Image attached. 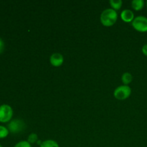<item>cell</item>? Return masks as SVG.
<instances>
[{
	"instance_id": "6da1fadb",
	"label": "cell",
	"mask_w": 147,
	"mask_h": 147,
	"mask_svg": "<svg viewBox=\"0 0 147 147\" xmlns=\"http://www.w3.org/2000/svg\"><path fill=\"white\" fill-rule=\"evenodd\" d=\"M118 14L113 9H106L100 14V22L105 27L113 26L116 22Z\"/></svg>"
},
{
	"instance_id": "7a4b0ae2",
	"label": "cell",
	"mask_w": 147,
	"mask_h": 147,
	"mask_svg": "<svg viewBox=\"0 0 147 147\" xmlns=\"http://www.w3.org/2000/svg\"><path fill=\"white\" fill-rule=\"evenodd\" d=\"M131 24L136 31L140 32H147V17L144 16H138L135 17Z\"/></svg>"
},
{
	"instance_id": "3957f363",
	"label": "cell",
	"mask_w": 147,
	"mask_h": 147,
	"mask_svg": "<svg viewBox=\"0 0 147 147\" xmlns=\"http://www.w3.org/2000/svg\"><path fill=\"white\" fill-rule=\"evenodd\" d=\"M131 94V88L129 86H119L114 90V97L118 100H125L127 99Z\"/></svg>"
},
{
	"instance_id": "277c9868",
	"label": "cell",
	"mask_w": 147,
	"mask_h": 147,
	"mask_svg": "<svg viewBox=\"0 0 147 147\" xmlns=\"http://www.w3.org/2000/svg\"><path fill=\"white\" fill-rule=\"evenodd\" d=\"M13 115V111L11 106L4 104L0 106V121L5 122L11 120Z\"/></svg>"
},
{
	"instance_id": "5b68a950",
	"label": "cell",
	"mask_w": 147,
	"mask_h": 147,
	"mask_svg": "<svg viewBox=\"0 0 147 147\" xmlns=\"http://www.w3.org/2000/svg\"><path fill=\"white\" fill-rule=\"evenodd\" d=\"M25 128L24 121L20 119H14L8 124V129L9 131L13 134H17L23 131Z\"/></svg>"
},
{
	"instance_id": "8992f818",
	"label": "cell",
	"mask_w": 147,
	"mask_h": 147,
	"mask_svg": "<svg viewBox=\"0 0 147 147\" xmlns=\"http://www.w3.org/2000/svg\"><path fill=\"white\" fill-rule=\"evenodd\" d=\"M50 62L52 65L55 66V67H59V66L62 65L64 62L63 55H61L60 53H54L50 56Z\"/></svg>"
},
{
	"instance_id": "52a82bcc",
	"label": "cell",
	"mask_w": 147,
	"mask_h": 147,
	"mask_svg": "<svg viewBox=\"0 0 147 147\" xmlns=\"http://www.w3.org/2000/svg\"><path fill=\"white\" fill-rule=\"evenodd\" d=\"M121 20L125 22H132L134 20V14L133 11L130 9H125L121 13Z\"/></svg>"
},
{
	"instance_id": "ba28073f",
	"label": "cell",
	"mask_w": 147,
	"mask_h": 147,
	"mask_svg": "<svg viewBox=\"0 0 147 147\" xmlns=\"http://www.w3.org/2000/svg\"><path fill=\"white\" fill-rule=\"evenodd\" d=\"M144 0H133L131 1V7L135 11H140L144 7Z\"/></svg>"
},
{
	"instance_id": "9c48e42d",
	"label": "cell",
	"mask_w": 147,
	"mask_h": 147,
	"mask_svg": "<svg viewBox=\"0 0 147 147\" xmlns=\"http://www.w3.org/2000/svg\"><path fill=\"white\" fill-rule=\"evenodd\" d=\"M122 82L123 83V84L125 86H128L129 84H130L131 83L133 80V76L130 73H123V76H122Z\"/></svg>"
},
{
	"instance_id": "30bf717a",
	"label": "cell",
	"mask_w": 147,
	"mask_h": 147,
	"mask_svg": "<svg viewBox=\"0 0 147 147\" xmlns=\"http://www.w3.org/2000/svg\"><path fill=\"white\" fill-rule=\"evenodd\" d=\"M40 147H60L59 144L54 140H46L42 142Z\"/></svg>"
},
{
	"instance_id": "8fae6325",
	"label": "cell",
	"mask_w": 147,
	"mask_h": 147,
	"mask_svg": "<svg viewBox=\"0 0 147 147\" xmlns=\"http://www.w3.org/2000/svg\"><path fill=\"white\" fill-rule=\"evenodd\" d=\"M110 4L113 9L119 10L121 8L123 2L121 0H111Z\"/></svg>"
},
{
	"instance_id": "7c38bea8",
	"label": "cell",
	"mask_w": 147,
	"mask_h": 147,
	"mask_svg": "<svg viewBox=\"0 0 147 147\" xmlns=\"http://www.w3.org/2000/svg\"><path fill=\"white\" fill-rule=\"evenodd\" d=\"M37 141H38V136H37V135L34 133H32L31 134H30V136H28V138H27V142H28L30 144L36 143V142H37Z\"/></svg>"
},
{
	"instance_id": "4fadbf2b",
	"label": "cell",
	"mask_w": 147,
	"mask_h": 147,
	"mask_svg": "<svg viewBox=\"0 0 147 147\" xmlns=\"http://www.w3.org/2000/svg\"><path fill=\"white\" fill-rule=\"evenodd\" d=\"M9 130L5 126H0V139L5 138L8 135Z\"/></svg>"
},
{
	"instance_id": "5bb4252c",
	"label": "cell",
	"mask_w": 147,
	"mask_h": 147,
	"mask_svg": "<svg viewBox=\"0 0 147 147\" xmlns=\"http://www.w3.org/2000/svg\"><path fill=\"white\" fill-rule=\"evenodd\" d=\"M14 147H32V146L27 141H22L18 142Z\"/></svg>"
},
{
	"instance_id": "9a60e30c",
	"label": "cell",
	"mask_w": 147,
	"mask_h": 147,
	"mask_svg": "<svg viewBox=\"0 0 147 147\" xmlns=\"http://www.w3.org/2000/svg\"><path fill=\"white\" fill-rule=\"evenodd\" d=\"M142 50V53H143V54L147 57V44L144 45L143 46Z\"/></svg>"
},
{
	"instance_id": "2e32d148",
	"label": "cell",
	"mask_w": 147,
	"mask_h": 147,
	"mask_svg": "<svg viewBox=\"0 0 147 147\" xmlns=\"http://www.w3.org/2000/svg\"><path fill=\"white\" fill-rule=\"evenodd\" d=\"M3 49H4V42H3V40L0 38V53H1Z\"/></svg>"
},
{
	"instance_id": "e0dca14e",
	"label": "cell",
	"mask_w": 147,
	"mask_h": 147,
	"mask_svg": "<svg viewBox=\"0 0 147 147\" xmlns=\"http://www.w3.org/2000/svg\"><path fill=\"white\" fill-rule=\"evenodd\" d=\"M146 7H147V1H146Z\"/></svg>"
},
{
	"instance_id": "ac0fdd59",
	"label": "cell",
	"mask_w": 147,
	"mask_h": 147,
	"mask_svg": "<svg viewBox=\"0 0 147 147\" xmlns=\"http://www.w3.org/2000/svg\"><path fill=\"white\" fill-rule=\"evenodd\" d=\"M0 147H2V146H1V145H0Z\"/></svg>"
}]
</instances>
